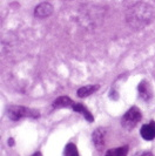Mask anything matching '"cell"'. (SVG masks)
<instances>
[{
	"label": "cell",
	"instance_id": "obj_1",
	"mask_svg": "<svg viewBox=\"0 0 155 156\" xmlns=\"http://www.w3.org/2000/svg\"><path fill=\"white\" fill-rule=\"evenodd\" d=\"M7 116L12 121H18L23 117H39V112L35 109H30L23 106H11L6 109Z\"/></svg>",
	"mask_w": 155,
	"mask_h": 156
},
{
	"label": "cell",
	"instance_id": "obj_2",
	"mask_svg": "<svg viewBox=\"0 0 155 156\" xmlns=\"http://www.w3.org/2000/svg\"><path fill=\"white\" fill-rule=\"evenodd\" d=\"M141 119H142V113L140 112L139 108L132 107V108L124 115L121 123H122V127H124V128L131 130V129H133V128L141 121Z\"/></svg>",
	"mask_w": 155,
	"mask_h": 156
},
{
	"label": "cell",
	"instance_id": "obj_3",
	"mask_svg": "<svg viewBox=\"0 0 155 156\" xmlns=\"http://www.w3.org/2000/svg\"><path fill=\"white\" fill-rule=\"evenodd\" d=\"M92 140L94 142V146L98 150H102L105 148V143H106V129L105 128H98L95 129L92 136Z\"/></svg>",
	"mask_w": 155,
	"mask_h": 156
},
{
	"label": "cell",
	"instance_id": "obj_4",
	"mask_svg": "<svg viewBox=\"0 0 155 156\" xmlns=\"http://www.w3.org/2000/svg\"><path fill=\"white\" fill-rule=\"evenodd\" d=\"M53 6L48 2H41L39 4L38 6L34 9V16L37 18H40V19H44V18H47L52 13H53Z\"/></svg>",
	"mask_w": 155,
	"mask_h": 156
},
{
	"label": "cell",
	"instance_id": "obj_5",
	"mask_svg": "<svg viewBox=\"0 0 155 156\" xmlns=\"http://www.w3.org/2000/svg\"><path fill=\"white\" fill-rule=\"evenodd\" d=\"M140 134L142 136V139L147 141H152L155 137V122L152 121L149 125H145L141 127Z\"/></svg>",
	"mask_w": 155,
	"mask_h": 156
},
{
	"label": "cell",
	"instance_id": "obj_6",
	"mask_svg": "<svg viewBox=\"0 0 155 156\" xmlns=\"http://www.w3.org/2000/svg\"><path fill=\"white\" fill-rule=\"evenodd\" d=\"M138 90H139L140 98H142L145 101H148L152 96H153V92H152V88L149 86V83L146 81H142L138 87Z\"/></svg>",
	"mask_w": 155,
	"mask_h": 156
},
{
	"label": "cell",
	"instance_id": "obj_7",
	"mask_svg": "<svg viewBox=\"0 0 155 156\" xmlns=\"http://www.w3.org/2000/svg\"><path fill=\"white\" fill-rule=\"evenodd\" d=\"M72 108H73L74 112H78V113H80V114H82L84 117H85L88 122H93L94 121L93 115L91 114L89 110L86 108L85 105H82V103H74V105L72 106Z\"/></svg>",
	"mask_w": 155,
	"mask_h": 156
},
{
	"label": "cell",
	"instance_id": "obj_8",
	"mask_svg": "<svg viewBox=\"0 0 155 156\" xmlns=\"http://www.w3.org/2000/svg\"><path fill=\"white\" fill-rule=\"evenodd\" d=\"M99 88H100V86H98V85H91V86L81 87V88L78 89L77 95L79 98H87V96L94 94L96 90H99Z\"/></svg>",
	"mask_w": 155,
	"mask_h": 156
},
{
	"label": "cell",
	"instance_id": "obj_9",
	"mask_svg": "<svg viewBox=\"0 0 155 156\" xmlns=\"http://www.w3.org/2000/svg\"><path fill=\"white\" fill-rule=\"evenodd\" d=\"M74 103L70 100L68 96H59L54 102H53V107L54 108H66V107H70Z\"/></svg>",
	"mask_w": 155,
	"mask_h": 156
},
{
	"label": "cell",
	"instance_id": "obj_10",
	"mask_svg": "<svg viewBox=\"0 0 155 156\" xmlns=\"http://www.w3.org/2000/svg\"><path fill=\"white\" fill-rule=\"evenodd\" d=\"M128 153V147L127 146H124L121 148H114V149H109L107 150V156H124L127 155Z\"/></svg>",
	"mask_w": 155,
	"mask_h": 156
},
{
	"label": "cell",
	"instance_id": "obj_11",
	"mask_svg": "<svg viewBox=\"0 0 155 156\" xmlns=\"http://www.w3.org/2000/svg\"><path fill=\"white\" fill-rule=\"evenodd\" d=\"M63 155L66 156H79V151H78L77 146L74 143H68L66 146V148L63 150Z\"/></svg>",
	"mask_w": 155,
	"mask_h": 156
},
{
	"label": "cell",
	"instance_id": "obj_12",
	"mask_svg": "<svg viewBox=\"0 0 155 156\" xmlns=\"http://www.w3.org/2000/svg\"><path fill=\"white\" fill-rule=\"evenodd\" d=\"M8 146H11V147L14 146V140H13V139H9V140H8Z\"/></svg>",
	"mask_w": 155,
	"mask_h": 156
}]
</instances>
